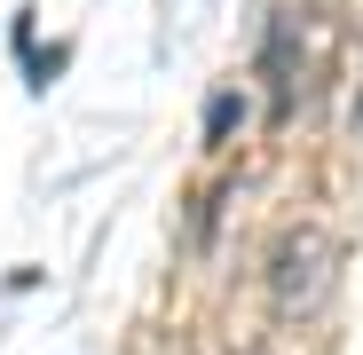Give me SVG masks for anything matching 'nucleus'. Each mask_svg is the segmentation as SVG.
<instances>
[{
	"label": "nucleus",
	"mask_w": 363,
	"mask_h": 355,
	"mask_svg": "<svg viewBox=\"0 0 363 355\" xmlns=\"http://www.w3.org/2000/svg\"><path fill=\"white\" fill-rule=\"evenodd\" d=\"M229 205H237V174H221V182H206V190L190 198V221H182V253H190V261L213 253V237H221Z\"/></svg>",
	"instance_id": "3"
},
{
	"label": "nucleus",
	"mask_w": 363,
	"mask_h": 355,
	"mask_svg": "<svg viewBox=\"0 0 363 355\" xmlns=\"http://www.w3.org/2000/svg\"><path fill=\"white\" fill-rule=\"evenodd\" d=\"M261 284H269V316L277 324H316L332 284H340V245L324 221H284L277 245L261 261Z\"/></svg>",
	"instance_id": "1"
},
{
	"label": "nucleus",
	"mask_w": 363,
	"mask_h": 355,
	"mask_svg": "<svg viewBox=\"0 0 363 355\" xmlns=\"http://www.w3.org/2000/svg\"><path fill=\"white\" fill-rule=\"evenodd\" d=\"M316 9H269L261 16V47H253V79L269 87V127L284 135L300 111H316Z\"/></svg>",
	"instance_id": "2"
},
{
	"label": "nucleus",
	"mask_w": 363,
	"mask_h": 355,
	"mask_svg": "<svg viewBox=\"0 0 363 355\" xmlns=\"http://www.w3.org/2000/svg\"><path fill=\"white\" fill-rule=\"evenodd\" d=\"M64 64H72V47H64V40H55V47H48V55H32V87H40V95H48V87H55V79H64Z\"/></svg>",
	"instance_id": "5"
},
{
	"label": "nucleus",
	"mask_w": 363,
	"mask_h": 355,
	"mask_svg": "<svg viewBox=\"0 0 363 355\" xmlns=\"http://www.w3.org/2000/svg\"><path fill=\"white\" fill-rule=\"evenodd\" d=\"M245 118H253V95H245V87H213V95H206V127H198V142L221 158V150L237 142V127H245Z\"/></svg>",
	"instance_id": "4"
},
{
	"label": "nucleus",
	"mask_w": 363,
	"mask_h": 355,
	"mask_svg": "<svg viewBox=\"0 0 363 355\" xmlns=\"http://www.w3.org/2000/svg\"><path fill=\"white\" fill-rule=\"evenodd\" d=\"M32 40H40V9H16V24H9V47L32 64Z\"/></svg>",
	"instance_id": "6"
}]
</instances>
